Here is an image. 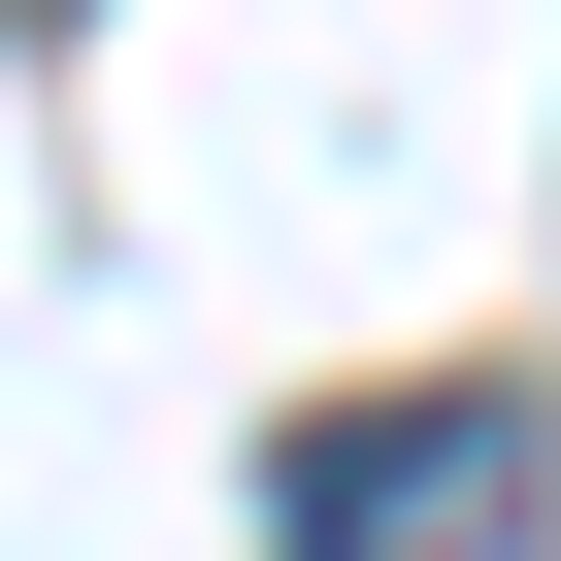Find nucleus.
Wrapping results in <instances>:
<instances>
[{
  "label": "nucleus",
  "instance_id": "1",
  "mask_svg": "<svg viewBox=\"0 0 561 561\" xmlns=\"http://www.w3.org/2000/svg\"><path fill=\"white\" fill-rule=\"evenodd\" d=\"M264 561H561V430L528 397H364V430H298Z\"/></svg>",
  "mask_w": 561,
  "mask_h": 561
}]
</instances>
